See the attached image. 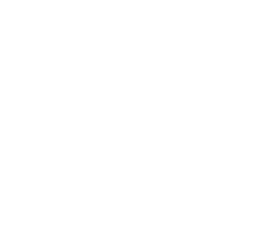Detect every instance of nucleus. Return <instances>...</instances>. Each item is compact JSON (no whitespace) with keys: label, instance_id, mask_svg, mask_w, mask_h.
I'll return each mask as SVG.
<instances>
[]
</instances>
